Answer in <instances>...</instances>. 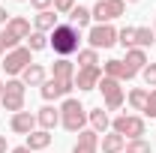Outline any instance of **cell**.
Segmentation results:
<instances>
[{
  "instance_id": "obj_1",
  "label": "cell",
  "mask_w": 156,
  "mask_h": 153,
  "mask_svg": "<svg viewBox=\"0 0 156 153\" xmlns=\"http://www.w3.org/2000/svg\"><path fill=\"white\" fill-rule=\"evenodd\" d=\"M48 45L54 48V54L57 57H72L78 54L81 48V30H75L72 24H57L51 33H48Z\"/></svg>"
},
{
  "instance_id": "obj_2",
  "label": "cell",
  "mask_w": 156,
  "mask_h": 153,
  "mask_svg": "<svg viewBox=\"0 0 156 153\" xmlns=\"http://www.w3.org/2000/svg\"><path fill=\"white\" fill-rule=\"evenodd\" d=\"M84 123H87V108L78 99H72V96L63 99V105H60V126L66 132H81Z\"/></svg>"
},
{
  "instance_id": "obj_3",
  "label": "cell",
  "mask_w": 156,
  "mask_h": 153,
  "mask_svg": "<svg viewBox=\"0 0 156 153\" xmlns=\"http://www.w3.org/2000/svg\"><path fill=\"white\" fill-rule=\"evenodd\" d=\"M111 132L135 141V138H144L147 123H144V117H138V114H117L114 120H111Z\"/></svg>"
},
{
  "instance_id": "obj_4",
  "label": "cell",
  "mask_w": 156,
  "mask_h": 153,
  "mask_svg": "<svg viewBox=\"0 0 156 153\" xmlns=\"http://www.w3.org/2000/svg\"><path fill=\"white\" fill-rule=\"evenodd\" d=\"M0 105H3L6 111H12V114L24 111V81H21V78H12V81H6V84H3Z\"/></svg>"
},
{
  "instance_id": "obj_5",
  "label": "cell",
  "mask_w": 156,
  "mask_h": 153,
  "mask_svg": "<svg viewBox=\"0 0 156 153\" xmlns=\"http://www.w3.org/2000/svg\"><path fill=\"white\" fill-rule=\"evenodd\" d=\"M30 54H33V51H30L27 45H18V48H12V51L3 57V63H0V66L6 69V75H21V72L33 63V57H30Z\"/></svg>"
},
{
  "instance_id": "obj_6",
  "label": "cell",
  "mask_w": 156,
  "mask_h": 153,
  "mask_svg": "<svg viewBox=\"0 0 156 153\" xmlns=\"http://www.w3.org/2000/svg\"><path fill=\"white\" fill-rule=\"evenodd\" d=\"M123 12H126V0H99L96 6L90 9V15H93L96 24H111Z\"/></svg>"
},
{
  "instance_id": "obj_7",
  "label": "cell",
  "mask_w": 156,
  "mask_h": 153,
  "mask_svg": "<svg viewBox=\"0 0 156 153\" xmlns=\"http://www.w3.org/2000/svg\"><path fill=\"white\" fill-rule=\"evenodd\" d=\"M96 90H102L105 111H117V108L123 105V87H120V81H114V78H108V75H102V81L96 84Z\"/></svg>"
},
{
  "instance_id": "obj_8",
  "label": "cell",
  "mask_w": 156,
  "mask_h": 153,
  "mask_svg": "<svg viewBox=\"0 0 156 153\" xmlns=\"http://www.w3.org/2000/svg\"><path fill=\"white\" fill-rule=\"evenodd\" d=\"M87 42H90V48H111L117 42V27L114 24H93L90 30H87Z\"/></svg>"
},
{
  "instance_id": "obj_9",
  "label": "cell",
  "mask_w": 156,
  "mask_h": 153,
  "mask_svg": "<svg viewBox=\"0 0 156 153\" xmlns=\"http://www.w3.org/2000/svg\"><path fill=\"white\" fill-rule=\"evenodd\" d=\"M72 87H75V81L72 78H45V84L39 87V93L45 102H51V99H63V96L72 93Z\"/></svg>"
},
{
  "instance_id": "obj_10",
  "label": "cell",
  "mask_w": 156,
  "mask_h": 153,
  "mask_svg": "<svg viewBox=\"0 0 156 153\" xmlns=\"http://www.w3.org/2000/svg\"><path fill=\"white\" fill-rule=\"evenodd\" d=\"M102 75L114 78V81H132L138 72L129 66V63H126V60H105V66H102Z\"/></svg>"
},
{
  "instance_id": "obj_11",
  "label": "cell",
  "mask_w": 156,
  "mask_h": 153,
  "mask_svg": "<svg viewBox=\"0 0 156 153\" xmlns=\"http://www.w3.org/2000/svg\"><path fill=\"white\" fill-rule=\"evenodd\" d=\"M99 81H102V66L75 69V87H78V90H96Z\"/></svg>"
},
{
  "instance_id": "obj_12",
  "label": "cell",
  "mask_w": 156,
  "mask_h": 153,
  "mask_svg": "<svg viewBox=\"0 0 156 153\" xmlns=\"http://www.w3.org/2000/svg\"><path fill=\"white\" fill-rule=\"evenodd\" d=\"M3 33H6V36H12V39L21 45V39H27L33 30H30V21L24 18V15H12V18L6 21V30H3Z\"/></svg>"
},
{
  "instance_id": "obj_13",
  "label": "cell",
  "mask_w": 156,
  "mask_h": 153,
  "mask_svg": "<svg viewBox=\"0 0 156 153\" xmlns=\"http://www.w3.org/2000/svg\"><path fill=\"white\" fill-rule=\"evenodd\" d=\"M9 129H12L15 135H30L33 129H36V114H30V111H18V114H12Z\"/></svg>"
},
{
  "instance_id": "obj_14",
  "label": "cell",
  "mask_w": 156,
  "mask_h": 153,
  "mask_svg": "<svg viewBox=\"0 0 156 153\" xmlns=\"http://www.w3.org/2000/svg\"><path fill=\"white\" fill-rule=\"evenodd\" d=\"M96 150H99V132L81 129L78 132V141L72 144V153H96Z\"/></svg>"
},
{
  "instance_id": "obj_15",
  "label": "cell",
  "mask_w": 156,
  "mask_h": 153,
  "mask_svg": "<svg viewBox=\"0 0 156 153\" xmlns=\"http://www.w3.org/2000/svg\"><path fill=\"white\" fill-rule=\"evenodd\" d=\"M57 123H60V108H54V105H42V108L36 111V126H39V129L51 132Z\"/></svg>"
},
{
  "instance_id": "obj_16",
  "label": "cell",
  "mask_w": 156,
  "mask_h": 153,
  "mask_svg": "<svg viewBox=\"0 0 156 153\" xmlns=\"http://www.w3.org/2000/svg\"><path fill=\"white\" fill-rule=\"evenodd\" d=\"M45 78H48V72H45V66H42V63H30V66L21 72L24 87H42V84H45Z\"/></svg>"
},
{
  "instance_id": "obj_17",
  "label": "cell",
  "mask_w": 156,
  "mask_h": 153,
  "mask_svg": "<svg viewBox=\"0 0 156 153\" xmlns=\"http://www.w3.org/2000/svg\"><path fill=\"white\" fill-rule=\"evenodd\" d=\"M27 141H24V147H30V150H48V144H51V132H45V129H33L30 135H24Z\"/></svg>"
},
{
  "instance_id": "obj_18",
  "label": "cell",
  "mask_w": 156,
  "mask_h": 153,
  "mask_svg": "<svg viewBox=\"0 0 156 153\" xmlns=\"http://www.w3.org/2000/svg\"><path fill=\"white\" fill-rule=\"evenodd\" d=\"M57 18H60V15L54 12V9H45V12H36V18H33V21H36V27H33V30H39V33H51V30H54V27L60 24Z\"/></svg>"
},
{
  "instance_id": "obj_19",
  "label": "cell",
  "mask_w": 156,
  "mask_h": 153,
  "mask_svg": "<svg viewBox=\"0 0 156 153\" xmlns=\"http://www.w3.org/2000/svg\"><path fill=\"white\" fill-rule=\"evenodd\" d=\"M87 120H90L93 132H105V129L111 126V117H108V111H102V105H99V108H90V111H87Z\"/></svg>"
},
{
  "instance_id": "obj_20",
  "label": "cell",
  "mask_w": 156,
  "mask_h": 153,
  "mask_svg": "<svg viewBox=\"0 0 156 153\" xmlns=\"http://www.w3.org/2000/svg\"><path fill=\"white\" fill-rule=\"evenodd\" d=\"M126 150V138L117 132H108L102 135V153H123Z\"/></svg>"
},
{
  "instance_id": "obj_21",
  "label": "cell",
  "mask_w": 156,
  "mask_h": 153,
  "mask_svg": "<svg viewBox=\"0 0 156 153\" xmlns=\"http://www.w3.org/2000/svg\"><path fill=\"white\" fill-rule=\"evenodd\" d=\"M90 21H93V15H90V9H87V6H75V9L69 12V24H72L75 30H84Z\"/></svg>"
},
{
  "instance_id": "obj_22",
  "label": "cell",
  "mask_w": 156,
  "mask_h": 153,
  "mask_svg": "<svg viewBox=\"0 0 156 153\" xmlns=\"http://www.w3.org/2000/svg\"><path fill=\"white\" fill-rule=\"evenodd\" d=\"M123 60H126V63H129V66H132L135 72H141V69H144V66L150 63V60H147V51H144V48H129Z\"/></svg>"
},
{
  "instance_id": "obj_23",
  "label": "cell",
  "mask_w": 156,
  "mask_h": 153,
  "mask_svg": "<svg viewBox=\"0 0 156 153\" xmlns=\"http://www.w3.org/2000/svg\"><path fill=\"white\" fill-rule=\"evenodd\" d=\"M156 42V33H153V27H135V48H150Z\"/></svg>"
},
{
  "instance_id": "obj_24",
  "label": "cell",
  "mask_w": 156,
  "mask_h": 153,
  "mask_svg": "<svg viewBox=\"0 0 156 153\" xmlns=\"http://www.w3.org/2000/svg\"><path fill=\"white\" fill-rule=\"evenodd\" d=\"M87 66H99V51L96 48H81L78 51V69H87Z\"/></svg>"
},
{
  "instance_id": "obj_25",
  "label": "cell",
  "mask_w": 156,
  "mask_h": 153,
  "mask_svg": "<svg viewBox=\"0 0 156 153\" xmlns=\"http://www.w3.org/2000/svg\"><path fill=\"white\" fill-rule=\"evenodd\" d=\"M147 93H150V90H144V87H132V90H129V105H132V111H144Z\"/></svg>"
},
{
  "instance_id": "obj_26",
  "label": "cell",
  "mask_w": 156,
  "mask_h": 153,
  "mask_svg": "<svg viewBox=\"0 0 156 153\" xmlns=\"http://www.w3.org/2000/svg\"><path fill=\"white\" fill-rule=\"evenodd\" d=\"M24 42H27V48H30V51H42V48H48V36H45V33H39V30H33Z\"/></svg>"
},
{
  "instance_id": "obj_27",
  "label": "cell",
  "mask_w": 156,
  "mask_h": 153,
  "mask_svg": "<svg viewBox=\"0 0 156 153\" xmlns=\"http://www.w3.org/2000/svg\"><path fill=\"white\" fill-rule=\"evenodd\" d=\"M117 42L129 51V48H135V27H120L117 30Z\"/></svg>"
},
{
  "instance_id": "obj_28",
  "label": "cell",
  "mask_w": 156,
  "mask_h": 153,
  "mask_svg": "<svg viewBox=\"0 0 156 153\" xmlns=\"http://www.w3.org/2000/svg\"><path fill=\"white\" fill-rule=\"evenodd\" d=\"M123 153H153V144L144 141V138H135V141H126V150Z\"/></svg>"
},
{
  "instance_id": "obj_29",
  "label": "cell",
  "mask_w": 156,
  "mask_h": 153,
  "mask_svg": "<svg viewBox=\"0 0 156 153\" xmlns=\"http://www.w3.org/2000/svg\"><path fill=\"white\" fill-rule=\"evenodd\" d=\"M141 78H144L147 87H156V63H147V66L141 69Z\"/></svg>"
},
{
  "instance_id": "obj_30",
  "label": "cell",
  "mask_w": 156,
  "mask_h": 153,
  "mask_svg": "<svg viewBox=\"0 0 156 153\" xmlns=\"http://www.w3.org/2000/svg\"><path fill=\"white\" fill-rule=\"evenodd\" d=\"M12 48H18V42H15L12 36H6V33H0V57H6Z\"/></svg>"
},
{
  "instance_id": "obj_31",
  "label": "cell",
  "mask_w": 156,
  "mask_h": 153,
  "mask_svg": "<svg viewBox=\"0 0 156 153\" xmlns=\"http://www.w3.org/2000/svg\"><path fill=\"white\" fill-rule=\"evenodd\" d=\"M75 6H78L75 0H54V12H57V15H69Z\"/></svg>"
},
{
  "instance_id": "obj_32",
  "label": "cell",
  "mask_w": 156,
  "mask_h": 153,
  "mask_svg": "<svg viewBox=\"0 0 156 153\" xmlns=\"http://www.w3.org/2000/svg\"><path fill=\"white\" fill-rule=\"evenodd\" d=\"M144 114L147 117H156V90L147 93V105H144Z\"/></svg>"
},
{
  "instance_id": "obj_33",
  "label": "cell",
  "mask_w": 156,
  "mask_h": 153,
  "mask_svg": "<svg viewBox=\"0 0 156 153\" xmlns=\"http://www.w3.org/2000/svg\"><path fill=\"white\" fill-rule=\"evenodd\" d=\"M30 6L36 12H45V9H54V0H30Z\"/></svg>"
},
{
  "instance_id": "obj_34",
  "label": "cell",
  "mask_w": 156,
  "mask_h": 153,
  "mask_svg": "<svg viewBox=\"0 0 156 153\" xmlns=\"http://www.w3.org/2000/svg\"><path fill=\"white\" fill-rule=\"evenodd\" d=\"M12 147H9V141H6V135H0V153H9Z\"/></svg>"
},
{
  "instance_id": "obj_35",
  "label": "cell",
  "mask_w": 156,
  "mask_h": 153,
  "mask_svg": "<svg viewBox=\"0 0 156 153\" xmlns=\"http://www.w3.org/2000/svg\"><path fill=\"white\" fill-rule=\"evenodd\" d=\"M9 153H33V150H30V147H24V144H21V147H12V150H9Z\"/></svg>"
},
{
  "instance_id": "obj_36",
  "label": "cell",
  "mask_w": 156,
  "mask_h": 153,
  "mask_svg": "<svg viewBox=\"0 0 156 153\" xmlns=\"http://www.w3.org/2000/svg\"><path fill=\"white\" fill-rule=\"evenodd\" d=\"M6 21H9V12H6V9L0 6V24H6Z\"/></svg>"
},
{
  "instance_id": "obj_37",
  "label": "cell",
  "mask_w": 156,
  "mask_h": 153,
  "mask_svg": "<svg viewBox=\"0 0 156 153\" xmlns=\"http://www.w3.org/2000/svg\"><path fill=\"white\" fill-rule=\"evenodd\" d=\"M0 96H3V81H0Z\"/></svg>"
},
{
  "instance_id": "obj_38",
  "label": "cell",
  "mask_w": 156,
  "mask_h": 153,
  "mask_svg": "<svg viewBox=\"0 0 156 153\" xmlns=\"http://www.w3.org/2000/svg\"><path fill=\"white\" fill-rule=\"evenodd\" d=\"M126 3H138V0H126Z\"/></svg>"
},
{
  "instance_id": "obj_39",
  "label": "cell",
  "mask_w": 156,
  "mask_h": 153,
  "mask_svg": "<svg viewBox=\"0 0 156 153\" xmlns=\"http://www.w3.org/2000/svg\"><path fill=\"white\" fill-rule=\"evenodd\" d=\"M153 33H156V21H153Z\"/></svg>"
},
{
  "instance_id": "obj_40",
  "label": "cell",
  "mask_w": 156,
  "mask_h": 153,
  "mask_svg": "<svg viewBox=\"0 0 156 153\" xmlns=\"http://www.w3.org/2000/svg\"><path fill=\"white\" fill-rule=\"evenodd\" d=\"M18 3H24V0H18Z\"/></svg>"
}]
</instances>
